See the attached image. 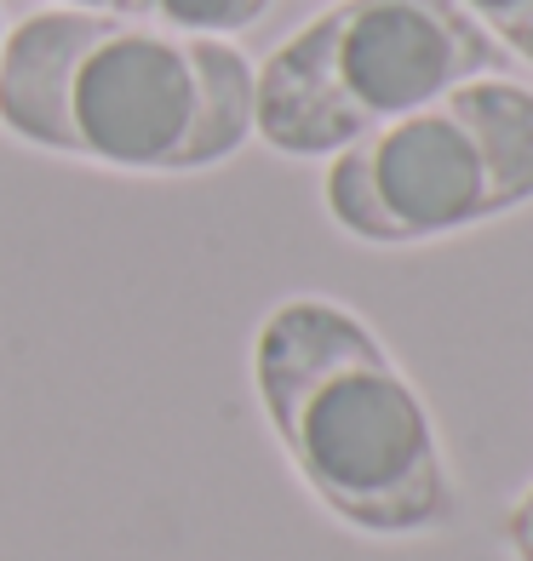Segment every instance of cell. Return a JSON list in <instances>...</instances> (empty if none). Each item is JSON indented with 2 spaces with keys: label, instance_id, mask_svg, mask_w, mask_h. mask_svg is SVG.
<instances>
[{
  "label": "cell",
  "instance_id": "4",
  "mask_svg": "<svg viewBox=\"0 0 533 561\" xmlns=\"http://www.w3.org/2000/svg\"><path fill=\"white\" fill-rule=\"evenodd\" d=\"M344 236L419 247L533 201V92L481 75L344 144L321 178Z\"/></svg>",
  "mask_w": 533,
  "mask_h": 561
},
{
  "label": "cell",
  "instance_id": "10",
  "mask_svg": "<svg viewBox=\"0 0 533 561\" xmlns=\"http://www.w3.org/2000/svg\"><path fill=\"white\" fill-rule=\"evenodd\" d=\"M0 41H7V35H0Z\"/></svg>",
  "mask_w": 533,
  "mask_h": 561
},
{
  "label": "cell",
  "instance_id": "7",
  "mask_svg": "<svg viewBox=\"0 0 533 561\" xmlns=\"http://www.w3.org/2000/svg\"><path fill=\"white\" fill-rule=\"evenodd\" d=\"M499 539H504V550H511V561H533V481L511 499V510H504Z\"/></svg>",
  "mask_w": 533,
  "mask_h": 561
},
{
  "label": "cell",
  "instance_id": "3",
  "mask_svg": "<svg viewBox=\"0 0 533 561\" xmlns=\"http://www.w3.org/2000/svg\"><path fill=\"white\" fill-rule=\"evenodd\" d=\"M481 75H504V46L460 0H339L252 69V133L275 156H339Z\"/></svg>",
  "mask_w": 533,
  "mask_h": 561
},
{
  "label": "cell",
  "instance_id": "8",
  "mask_svg": "<svg viewBox=\"0 0 533 561\" xmlns=\"http://www.w3.org/2000/svg\"><path fill=\"white\" fill-rule=\"evenodd\" d=\"M64 12H104V18H133L138 0H64Z\"/></svg>",
  "mask_w": 533,
  "mask_h": 561
},
{
  "label": "cell",
  "instance_id": "5",
  "mask_svg": "<svg viewBox=\"0 0 533 561\" xmlns=\"http://www.w3.org/2000/svg\"><path fill=\"white\" fill-rule=\"evenodd\" d=\"M270 0H138L144 23H161V30H178V35H236L247 23L264 18Z\"/></svg>",
  "mask_w": 533,
  "mask_h": 561
},
{
  "label": "cell",
  "instance_id": "9",
  "mask_svg": "<svg viewBox=\"0 0 533 561\" xmlns=\"http://www.w3.org/2000/svg\"><path fill=\"white\" fill-rule=\"evenodd\" d=\"M511 53H517V58H522V64H533V23H528V35H522V41H517V46H511Z\"/></svg>",
  "mask_w": 533,
  "mask_h": 561
},
{
  "label": "cell",
  "instance_id": "1",
  "mask_svg": "<svg viewBox=\"0 0 533 561\" xmlns=\"http://www.w3.org/2000/svg\"><path fill=\"white\" fill-rule=\"evenodd\" d=\"M0 121L53 156L201 172L252 138V64L144 18L35 12L0 41Z\"/></svg>",
  "mask_w": 533,
  "mask_h": 561
},
{
  "label": "cell",
  "instance_id": "6",
  "mask_svg": "<svg viewBox=\"0 0 533 561\" xmlns=\"http://www.w3.org/2000/svg\"><path fill=\"white\" fill-rule=\"evenodd\" d=\"M460 7L504 46V53H511V46L528 35V23H533V0H460Z\"/></svg>",
  "mask_w": 533,
  "mask_h": 561
},
{
  "label": "cell",
  "instance_id": "2",
  "mask_svg": "<svg viewBox=\"0 0 533 561\" xmlns=\"http://www.w3.org/2000/svg\"><path fill=\"white\" fill-rule=\"evenodd\" d=\"M252 385L287 465L344 527L424 539L460 516L436 419L355 310L275 304L252 339Z\"/></svg>",
  "mask_w": 533,
  "mask_h": 561
}]
</instances>
